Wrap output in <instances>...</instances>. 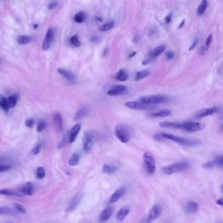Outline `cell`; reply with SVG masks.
I'll list each match as a JSON object with an SVG mask.
<instances>
[{
  "instance_id": "37",
  "label": "cell",
  "mask_w": 223,
  "mask_h": 223,
  "mask_svg": "<svg viewBox=\"0 0 223 223\" xmlns=\"http://www.w3.org/2000/svg\"><path fill=\"white\" fill-rule=\"evenodd\" d=\"M78 202H79V198L78 197L74 198V199L71 201L70 206L68 207V209H67V211L69 212V211H72L73 209L77 207V204H78Z\"/></svg>"
},
{
  "instance_id": "36",
  "label": "cell",
  "mask_w": 223,
  "mask_h": 223,
  "mask_svg": "<svg viewBox=\"0 0 223 223\" xmlns=\"http://www.w3.org/2000/svg\"><path fill=\"white\" fill-rule=\"evenodd\" d=\"M0 107H1L4 110L9 109L7 99V98H5L3 96H2V94H0Z\"/></svg>"
},
{
  "instance_id": "51",
  "label": "cell",
  "mask_w": 223,
  "mask_h": 223,
  "mask_svg": "<svg viewBox=\"0 0 223 223\" xmlns=\"http://www.w3.org/2000/svg\"><path fill=\"white\" fill-rule=\"evenodd\" d=\"M172 13H170V14H168L165 18V22L166 24H169L171 20H172Z\"/></svg>"
},
{
  "instance_id": "23",
  "label": "cell",
  "mask_w": 223,
  "mask_h": 223,
  "mask_svg": "<svg viewBox=\"0 0 223 223\" xmlns=\"http://www.w3.org/2000/svg\"><path fill=\"white\" fill-rule=\"evenodd\" d=\"M171 111L169 109H162L159 111L154 112L151 114V116L153 117L156 118H164L170 116L171 114Z\"/></svg>"
},
{
  "instance_id": "31",
  "label": "cell",
  "mask_w": 223,
  "mask_h": 223,
  "mask_svg": "<svg viewBox=\"0 0 223 223\" xmlns=\"http://www.w3.org/2000/svg\"><path fill=\"white\" fill-rule=\"evenodd\" d=\"M86 14L84 12H78L74 17V21L77 23H82L86 19Z\"/></svg>"
},
{
  "instance_id": "5",
  "label": "cell",
  "mask_w": 223,
  "mask_h": 223,
  "mask_svg": "<svg viewBox=\"0 0 223 223\" xmlns=\"http://www.w3.org/2000/svg\"><path fill=\"white\" fill-rule=\"evenodd\" d=\"M169 100L168 96H162V95H150L142 97L140 98V101L144 104L153 105L165 103Z\"/></svg>"
},
{
  "instance_id": "9",
  "label": "cell",
  "mask_w": 223,
  "mask_h": 223,
  "mask_svg": "<svg viewBox=\"0 0 223 223\" xmlns=\"http://www.w3.org/2000/svg\"><path fill=\"white\" fill-rule=\"evenodd\" d=\"M55 36V31L52 28H50L48 31H47L45 38L44 39L43 44V50L47 51L49 50L50 47L51 46L53 39H54Z\"/></svg>"
},
{
  "instance_id": "20",
  "label": "cell",
  "mask_w": 223,
  "mask_h": 223,
  "mask_svg": "<svg viewBox=\"0 0 223 223\" xmlns=\"http://www.w3.org/2000/svg\"><path fill=\"white\" fill-rule=\"evenodd\" d=\"M53 124L55 125L56 129L61 132L63 130V120L61 114L59 113H56L53 115Z\"/></svg>"
},
{
  "instance_id": "21",
  "label": "cell",
  "mask_w": 223,
  "mask_h": 223,
  "mask_svg": "<svg viewBox=\"0 0 223 223\" xmlns=\"http://www.w3.org/2000/svg\"><path fill=\"white\" fill-rule=\"evenodd\" d=\"M198 208H199V206L197 202L190 201L187 203V204L185 207V211L187 213H194L198 211Z\"/></svg>"
},
{
  "instance_id": "39",
  "label": "cell",
  "mask_w": 223,
  "mask_h": 223,
  "mask_svg": "<svg viewBox=\"0 0 223 223\" xmlns=\"http://www.w3.org/2000/svg\"><path fill=\"white\" fill-rule=\"evenodd\" d=\"M42 148H43V143H39L33 148V149L31 151V153L33 155H37L38 154L40 153V151H41Z\"/></svg>"
},
{
  "instance_id": "41",
  "label": "cell",
  "mask_w": 223,
  "mask_h": 223,
  "mask_svg": "<svg viewBox=\"0 0 223 223\" xmlns=\"http://www.w3.org/2000/svg\"><path fill=\"white\" fill-rule=\"evenodd\" d=\"M47 126V124L45 121L44 120H42V121H40L39 124H37V130L38 132H40L43 131L46 127Z\"/></svg>"
},
{
  "instance_id": "49",
  "label": "cell",
  "mask_w": 223,
  "mask_h": 223,
  "mask_svg": "<svg viewBox=\"0 0 223 223\" xmlns=\"http://www.w3.org/2000/svg\"><path fill=\"white\" fill-rule=\"evenodd\" d=\"M198 41H199V39H198V38H196V39L194 40V41L193 42L192 45H191L190 48L188 49V51H191L193 50V49L195 48V47L197 46V45H198Z\"/></svg>"
},
{
  "instance_id": "61",
  "label": "cell",
  "mask_w": 223,
  "mask_h": 223,
  "mask_svg": "<svg viewBox=\"0 0 223 223\" xmlns=\"http://www.w3.org/2000/svg\"><path fill=\"white\" fill-rule=\"evenodd\" d=\"M222 191H223V185H222Z\"/></svg>"
},
{
  "instance_id": "35",
  "label": "cell",
  "mask_w": 223,
  "mask_h": 223,
  "mask_svg": "<svg viewBox=\"0 0 223 223\" xmlns=\"http://www.w3.org/2000/svg\"><path fill=\"white\" fill-rule=\"evenodd\" d=\"M70 43L74 47H79L81 45V42L78 39V35L72 36L70 39Z\"/></svg>"
},
{
  "instance_id": "17",
  "label": "cell",
  "mask_w": 223,
  "mask_h": 223,
  "mask_svg": "<svg viewBox=\"0 0 223 223\" xmlns=\"http://www.w3.org/2000/svg\"><path fill=\"white\" fill-rule=\"evenodd\" d=\"M131 211V207L129 206H125L121 207L119 210L118 211L116 214L117 219L119 221H122L126 216Z\"/></svg>"
},
{
  "instance_id": "15",
  "label": "cell",
  "mask_w": 223,
  "mask_h": 223,
  "mask_svg": "<svg viewBox=\"0 0 223 223\" xmlns=\"http://www.w3.org/2000/svg\"><path fill=\"white\" fill-rule=\"evenodd\" d=\"M80 130H81L80 124H77L72 128L69 136V141L70 143H72L73 142L75 141Z\"/></svg>"
},
{
  "instance_id": "6",
  "label": "cell",
  "mask_w": 223,
  "mask_h": 223,
  "mask_svg": "<svg viewBox=\"0 0 223 223\" xmlns=\"http://www.w3.org/2000/svg\"><path fill=\"white\" fill-rule=\"evenodd\" d=\"M96 141V134L93 131L87 130L84 132L82 137V143L85 152L90 151Z\"/></svg>"
},
{
  "instance_id": "54",
  "label": "cell",
  "mask_w": 223,
  "mask_h": 223,
  "mask_svg": "<svg viewBox=\"0 0 223 223\" xmlns=\"http://www.w3.org/2000/svg\"><path fill=\"white\" fill-rule=\"evenodd\" d=\"M140 36L138 35V36H135V37H134V39H133V41H134V43H138V41H140Z\"/></svg>"
},
{
  "instance_id": "48",
  "label": "cell",
  "mask_w": 223,
  "mask_h": 223,
  "mask_svg": "<svg viewBox=\"0 0 223 223\" xmlns=\"http://www.w3.org/2000/svg\"><path fill=\"white\" fill-rule=\"evenodd\" d=\"M58 5V3L57 2H50L49 5H48V9H50V10H52V9H53L56 8L57 7Z\"/></svg>"
},
{
  "instance_id": "44",
  "label": "cell",
  "mask_w": 223,
  "mask_h": 223,
  "mask_svg": "<svg viewBox=\"0 0 223 223\" xmlns=\"http://www.w3.org/2000/svg\"><path fill=\"white\" fill-rule=\"evenodd\" d=\"M11 167H12V166L10 165V164H0V173L8 171L9 170H10V169L11 168Z\"/></svg>"
},
{
  "instance_id": "14",
  "label": "cell",
  "mask_w": 223,
  "mask_h": 223,
  "mask_svg": "<svg viewBox=\"0 0 223 223\" xmlns=\"http://www.w3.org/2000/svg\"><path fill=\"white\" fill-rule=\"evenodd\" d=\"M114 211V209L112 206L106 207L99 215V221L100 222H104L109 220L112 215Z\"/></svg>"
},
{
  "instance_id": "2",
  "label": "cell",
  "mask_w": 223,
  "mask_h": 223,
  "mask_svg": "<svg viewBox=\"0 0 223 223\" xmlns=\"http://www.w3.org/2000/svg\"><path fill=\"white\" fill-rule=\"evenodd\" d=\"M189 167H190V164L187 162H178L165 166L163 171L166 175H172L184 172L187 170Z\"/></svg>"
},
{
  "instance_id": "19",
  "label": "cell",
  "mask_w": 223,
  "mask_h": 223,
  "mask_svg": "<svg viewBox=\"0 0 223 223\" xmlns=\"http://www.w3.org/2000/svg\"><path fill=\"white\" fill-rule=\"evenodd\" d=\"M20 192L27 196H32L33 192H34V185L32 182H28L26 185L22 187Z\"/></svg>"
},
{
  "instance_id": "40",
  "label": "cell",
  "mask_w": 223,
  "mask_h": 223,
  "mask_svg": "<svg viewBox=\"0 0 223 223\" xmlns=\"http://www.w3.org/2000/svg\"><path fill=\"white\" fill-rule=\"evenodd\" d=\"M13 206H14L15 209L18 212H19L20 213H23V214L26 213V209L23 206L20 205L19 204H17V203H15V204H13Z\"/></svg>"
},
{
  "instance_id": "33",
  "label": "cell",
  "mask_w": 223,
  "mask_h": 223,
  "mask_svg": "<svg viewBox=\"0 0 223 223\" xmlns=\"http://www.w3.org/2000/svg\"><path fill=\"white\" fill-rule=\"evenodd\" d=\"M7 104L9 109L10 108L15 107L17 103V97L16 96H11L7 99Z\"/></svg>"
},
{
  "instance_id": "52",
  "label": "cell",
  "mask_w": 223,
  "mask_h": 223,
  "mask_svg": "<svg viewBox=\"0 0 223 223\" xmlns=\"http://www.w3.org/2000/svg\"><path fill=\"white\" fill-rule=\"evenodd\" d=\"M154 138L157 140V141H163V138L162 137L161 134L160 133H156L154 135Z\"/></svg>"
},
{
  "instance_id": "58",
  "label": "cell",
  "mask_w": 223,
  "mask_h": 223,
  "mask_svg": "<svg viewBox=\"0 0 223 223\" xmlns=\"http://www.w3.org/2000/svg\"><path fill=\"white\" fill-rule=\"evenodd\" d=\"M39 28V25L38 24H35L34 25V28L35 29H37V28Z\"/></svg>"
},
{
  "instance_id": "22",
  "label": "cell",
  "mask_w": 223,
  "mask_h": 223,
  "mask_svg": "<svg viewBox=\"0 0 223 223\" xmlns=\"http://www.w3.org/2000/svg\"><path fill=\"white\" fill-rule=\"evenodd\" d=\"M58 71L61 75H62L64 78H65L66 79L69 80L70 81H72L74 80V79H75V77H74V74L68 70H64L63 68H59L58 70Z\"/></svg>"
},
{
  "instance_id": "11",
  "label": "cell",
  "mask_w": 223,
  "mask_h": 223,
  "mask_svg": "<svg viewBox=\"0 0 223 223\" xmlns=\"http://www.w3.org/2000/svg\"><path fill=\"white\" fill-rule=\"evenodd\" d=\"M221 111V107H214L211 108H207V109H202L200 111H199L197 115L195 116L196 119H202L207 116H210L211 114H213L215 113H217Z\"/></svg>"
},
{
  "instance_id": "4",
  "label": "cell",
  "mask_w": 223,
  "mask_h": 223,
  "mask_svg": "<svg viewBox=\"0 0 223 223\" xmlns=\"http://www.w3.org/2000/svg\"><path fill=\"white\" fill-rule=\"evenodd\" d=\"M114 134L122 143H127L131 140V132L128 128L124 125H118L115 128Z\"/></svg>"
},
{
  "instance_id": "47",
  "label": "cell",
  "mask_w": 223,
  "mask_h": 223,
  "mask_svg": "<svg viewBox=\"0 0 223 223\" xmlns=\"http://www.w3.org/2000/svg\"><path fill=\"white\" fill-rule=\"evenodd\" d=\"M90 41L92 42V43H99L101 41V39L100 37L99 36H92L90 39Z\"/></svg>"
},
{
  "instance_id": "3",
  "label": "cell",
  "mask_w": 223,
  "mask_h": 223,
  "mask_svg": "<svg viewBox=\"0 0 223 223\" xmlns=\"http://www.w3.org/2000/svg\"><path fill=\"white\" fill-rule=\"evenodd\" d=\"M161 136L164 139H167L169 140L173 141L175 143H178L181 145L184 146H194L197 145L198 143V141L191 140L189 139L178 137L176 136H174V135L170 134V133H161Z\"/></svg>"
},
{
  "instance_id": "32",
  "label": "cell",
  "mask_w": 223,
  "mask_h": 223,
  "mask_svg": "<svg viewBox=\"0 0 223 223\" xmlns=\"http://www.w3.org/2000/svg\"><path fill=\"white\" fill-rule=\"evenodd\" d=\"M80 160V156L78 154H74L69 160V165L71 166H77Z\"/></svg>"
},
{
  "instance_id": "60",
  "label": "cell",
  "mask_w": 223,
  "mask_h": 223,
  "mask_svg": "<svg viewBox=\"0 0 223 223\" xmlns=\"http://www.w3.org/2000/svg\"><path fill=\"white\" fill-rule=\"evenodd\" d=\"M3 161V159L2 158H0V163H1V162Z\"/></svg>"
},
{
  "instance_id": "34",
  "label": "cell",
  "mask_w": 223,
  "mask_h": 223,
  "mask_svg": "<svg viewBox=\"0 0 223 223\" xmlns=\"http://www.w3.org/2000/svg\"><path fill=\"white\" fill-rule=\"evenodd\" d=\"M37 177L39 179H43L46 176V172L43 167H39L36 172Z\"/></svg>"
},
{
  "instance_id": "43",
  "label": "cell",
  "mask_w": 223,
  "mask_h": 223,
  "mask_svg": "<svg viewBox=\"0 0 223 223\" xmlns=\"http://www.w3.org/2000/svg\"><path fill=\"white\" fill-rule=\"evenodd\" d=\"M12 213H13V211L11 209H9L7 207H0V215H9Z\"/></svg>"
},
{
  "instance_id": "38",
  "label": "cell",
  "mask_w": 223,
  "mask_h": 223,
  "mask_svg": "<svg viewBox=\"0 0 223 223\" xmlns=\"http://www.w3.org/2000/svg\"><path fill=\"white\" fill-rule=\"evenodd\" d=\"M114 26V21H110L108 22L106 24H105L104 25L102 26V27L100 28V30L103 31V32H106L109 31L110 30H111Z\"/></svg>"
},
{
  "instance_id": "13",
  "label": "cell",
  "mask_w": 223,
  "mask_h": 223,
  "mask_svg": "<svg viewBox=\"0 0 223 223\" xmlns=\"http://www.w3.org/2000/svg\"><path fill=\"white\" fill-rule=\"evenodd\" d=\"M127 90L126 86L124 85H115L107 91V94L109 96H118L119 94L124 93Z\"/></svg>"
},
{
  "instance_id": "46",
  "label": "cell",
  "mask_w": 223,
  "mask_h": 223,
  "mask_svg": "<svg viewBox=\"0 0 223 223\" xmlns=\"http://www.w3.org/2000/svg\"><path fill=\"white\" fill-rule=\"evenodd\" d=\"M34 124H35V120L32 119H28L26 121V126L28 128H32L33 126V125H34Z\"/></svg>"
},
{
  "instance_id": "28",
  "label": "cell",
  "mask_w": 223,
  "mask_h": 223,
  "mask_svg": "<svg viewBox=\"0 0 223 223\" xmlns=\"http://www.w3.org/2000/svg\"><path fill=\"white\" fill-rule=\"evenodd\" d=\"M103 171L106 173H114L118 171V167L113 165L110 164H105L103 167Z\"/></svg>"
},
{
  "instance_id": "12",
  "label": "cell",
  "mask_w": 223,
  "mask_h": 223,
  "mask_svg": "<svg viewBox=\"0 0 223 223\" xmlns=\"http://www.w3.org/2000/svg\"><path fill=\"white\" fill-rule=\"evenodd\" d=\"M127 192V188L125 186H123L118 188V190L115 192L109 200V204H113L118 201L121 198H122L125 194Z\"/></svg>"
},
{
  "instance_id": "16",
  "label": "cell",
  "mask_w": 223,
  "mask_h": 223,
  "mask_svg": "<svg viewBox=\"0 0 223 223\" xmlns=\"http://www.w3.org/2000/svg\"><path fill=\"white\" fill-rule=\"evenodd\" d=\"M215 166H223V156H220L214 159L213 160L209 161L203 164V167L206 169L211 168Z\"/></svg>"
},
{
  "instance_id": "24",
  "label": "cell",
  "mask_w": 223,
  "mask_h": 223,
  "mask_svg": "<svg viewBox=\"0 0 223 223\" xmlns=\"http://www.w3.org/2000/svg\"><path fill=\"white\" fill-rule=\"evenodd\" d=\"M115 79L118 81H120V82H124L128 79V75L124 70H120L116 74Z\"/></svg>"
},
{
  "instance_id": "29",
  "label": "cell",
  "mask_w": 223,
  "mask_h": 223,
  "mask_svg": "<svg viewBox=\"0 0 223 223\" xmlns=\"http://www.w3.org/2000/svg\"><path fill=\"white\" fill-rule=\"evenodd\" d=\"M166 47L165 45H160L157 46L153 51H152V55L154 58H156L159 56H160L162 53H163L165 51Z\"/></svg>"
},
{
  "instance_id": "50",
  "label": "cell",
  "mask_w": 223,
  "mask_h": 223,
  "mask_svg": "<svg viewBox=\"0 0 223 223\" xmlns=\"http://www.w3.org/2000/svg\"><path fill=\"white\" fill-rule=\"evenodd\" d=\"M174 57V52L172 51H168L166 53V58L167 60H170Z\"/></svg>"
},
{
  "instance_id": "45",
  "label": "cell",
  "mask_w": 223,
  "mask_h": 223,
  "mask_svg": "<svg viewBox=\"0 0 223 223\" xmlns=\"http://www.w3.org/2000/svg\"><path fill=\"white\" fill-rule=\"evenodd\" d=\"M212 39H213V35L212 34H210L209 36H208V37H207L206 41V44L204 45V47H205V49H206V51L209 49V46H210L211 43L212 41Z\"/></svg>"
},
{
  "instance_id": "42",
  "label": "cell",
  "mask_w": 223,
  "mask_h": 223,
  "mask_svg": "<svg viewBox=\"0 0 223 223\" xmlns=\"http://www.w3.org/2000/svg\"><path fill=\"white\" fill-rule=\"evenodd\" d=\"M154 58H155L153 57V56L152 55V52H150L148 54L146 58H145V59L142 61V64L143 65H147L148 64H150Z\"/></svg>"
},
{
  "instance_id": "56",
  "label": "cell",
  "mask_w": 223,
  "mask_h": 223,
  "mask_svg": "<svg viewBox=\"0 0 223 223\" xmlns=\"http://www.w3.org/2000/svg\"><path fill=\"white\" fill-rule=\"evenodd\" d=\"M185 23V20H182V22H181L180 23V24L179 25L178 28H181L182 27H183V26H184Z\"/></svg>"
},
{
  "instance_id": "53",
  "label": "cell",
  "mask_w": 223,
  "mask_h": 223,
  "mask_svg": "<svg viewBox=\"0 0 223 223\" xmlns=\"http://www.w3.org/2000/svg\"><path fill=\"white\" fill-rule=\"evenodd\" d=\"M157 32H158V30H157L156 27H153V28H152L150 30V35H151V36H155V35L156 34V33H157Z\"/></svg>"
},
{
  "instance_id": "10",
  "label": "cell",
  "mask_w": 223,
  "mask_h": 223,
  "mask_svg": "<svg viewBox=\"0 0 223 223\" xmlns=\"http://www.w3.org/2000/svg\"><path fill=\"white\" fill-rule=\"evenodd\" d=\"M125 106L131 109L134 110H146L151 109L152 107V105H149L143 104L141 101H127L125 104Z\"/></svg>"
},
{
  "instance_id": "26",
  "label": "cell",
  "mask_w": 223,
  "mask_h": 223,
  "mask_svg": "<svg viewBox=\"0 0 223 223\" xmlns=\"http://www.w3.org/2000/svg\"><path fill=\"white\" fill-rule=\"evenodd\" d=\"M150 72L148 70L140 71L137 72L136 74H135L134 80L136 81H139V80H142L144 78H146L147 76H149V75H150Z\"/></svg>"
},
{
  "instance_id": "27",
  "label": "cell",
  "mask_w": 223,
  "mask_h": 223,
  "mask_svg": "<svg viewBox=\"0 0 223 223\" xmlns=\"http://www.w3.org/2000/svg\"><path fill=\"white\" fill-rule=\"evenodd\" d=\"M207 5H208V3L206 0H203V1H202V2L200 3L199 7L197 9V15L199 16L204 15V13L205 12L207 7Z\"/></svg>"
},
{
  "instance_id": "57",
  "label": "cell",
  "mask_w": 223,
  "mask_h": 223,
  "mask_svg": "<svg viewBox=\"0 0 223 223\" xmlns=\"http://www.w3.org/2000/svg\"><path fill=\"white\" fill-rule=\"evenodd\" d=\"M135 55H136V52H133V54L132 53V54H131V55L129 56V57H130V58H131L132 56L133 57V56H134Z\"/></svg>"
},
{
  "instance_id": "18",
  "label": "cell",
  "mask_w": 223,
  "mask_h": 223,
  "mask_svg": "<svg viewBox=\"0 0 223 223\" xmlns=\"http://www.w3.org/2000/svg\"><path fill=\"white\" fill-rule=\"evenodd\" d=\"M89 112H90V109L87 107H83L82 108H80V109L78 110V111L75 114V115H74V120L75 121H78L81 119H82L89 114Z\"/></svg>"
},
{
  "instance_id": "30",
  "label": "cell",
  "mask_w": 223,
  "mask_h": 223,
  "mask_svg": "<svg viewBox=\"0 0 223 223\" xmlns=\"http://www.w3.org/2000/svg\"><path fill=\"white\" fill-rule=\"evenodd\" d=\"M31 37L29 36H21L18 38V43L19 45H27L31 42Z\"/></svg>"
},
{
  "instance_id": "55",
  "label": "cell",
  "mask_w": 223,
  "mask_h": 223,
  "mask_svg": "<svg viewBox=\"0 0 223 223\" xmlns=\"http://www.w3.org/2000/svg\"><path fill=\"white\" fill-rule=\"evenodd\" d=\"M216 203H217V204H218L219 206H223V198H220V199L217 200V201H216Z\"/></svg>"
},
{
  "instance_id": "7",
  "label": "cell",
  "mask_w": 223,
  "mask_h": 223,
  "mask_svg": "<svg viewBox=\"0 0 223 223\" xmlns=\"http://www.w3.org/2000/svg\"><path fill=\"white\" fill-rule=\"evenodd\" d=\"M143 160L147 172L151 175L154 174L156 171V163L152 154L149 153H145L143 156Z\"/></svg>"
},
{
  "instance_id": "25",
  "label": "cell",
  "mask_w": 223,
  "mask_h": 223,
  "mask_svg": "<svg viewBox=\"0 0 223 223\" xmlns=\"http://www.w3.org/2000/svg\"><path fill=\"white\" fill-rule=\"evenodd\" d=\"M0 195H5L9 196H16V197H21L22 195L18 193L16 191H14L10 190V189H2L0 190Z\"/></svg>"
},
{
  "instance_id": "8",
  "label": "cell",
  "mask_w": 223,
  "mask_h": 223,
  "mask_svg": "<svg viewBox=\"0 0 223 223\" xmlns=\"http://www.w3.org/2000/svg\"><path fill=\"white\" fill-rule=\"evenodd\" d=\"M161 213H162L161 206L159 204L154 205L150 209V212H149L147 218V222L151 223L153 221L157 219L160 217Z\"/></svg>"
},
{
  "instance_id": "59",
  "label": "cell",
  "mask_w": 223,
  "mask_h": 223,
  "mask_svg": "<svg viewBox=\"0 0 223 223\" xmlns=\"http://www.w3.org/2000/svg\"><path fill=\"white\" fill-rule=\"evenodd\" d=\"M221 130H222V131H223V124H222V125H221Z\"/></svg>"
},
{
  "instance_id": "1",
  "label": "cell",
  "mask_w": 223,
  "mask_h": 223,
  "mask_svg": "<svg viewBox=\"0 0 223 223\" xmlns=\"http://www.w3.org/2000/svg\"><path fill=\"white\" fill-rule=\"evenodd\" d=\"M161 128L178 129L188 132H196L205 129V125L197 122H183V123H173V122H162L159 123Z\"/></svg>"
}]
</instances>
